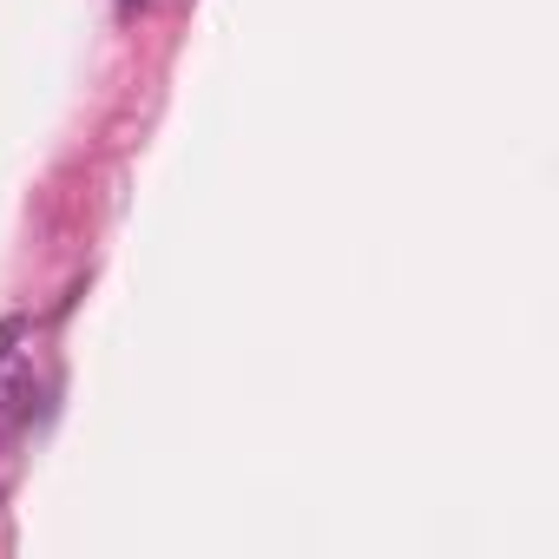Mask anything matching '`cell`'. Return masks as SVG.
I'll use <instances>...</instances> for the list:
<instances>
[{
    "label": "cell",
    "mask_w": 559,
    "mask_h": 559,
    "mask_svg": "<svg viewBox=\"0 0 559 559\" xmlns=\"http://www.w3.org/2000/svg\"><path fill=\"white\" fill-rule=\"evenodd\" d=\"M126 8H139V0H126Z\"/></svg>",
    "instance_id": "obj_1"
}]
</instances>
